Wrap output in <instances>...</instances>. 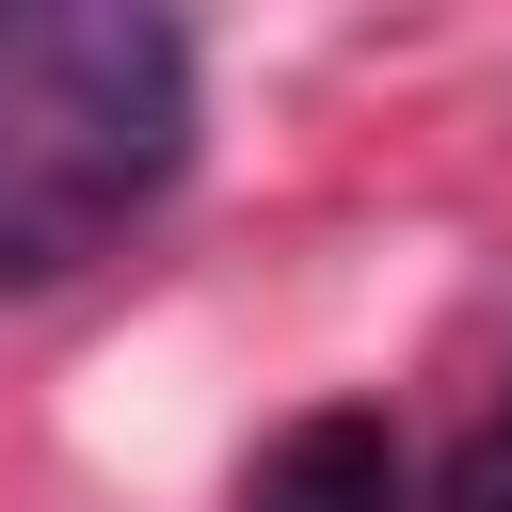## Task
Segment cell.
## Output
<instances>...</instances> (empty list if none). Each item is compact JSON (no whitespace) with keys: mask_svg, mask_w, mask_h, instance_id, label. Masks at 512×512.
I'll list each match as a JSON object with an SVG mask.
<instances>
[{"mask_svg":"<svg viewBox=\"0 0 512 512\" xmlns=\"http://www.w3.org/2000/svg\"><path fill=\"white\" fill-rule=\"evenodd\" d=\"M192 176V32L144 0H0V288L96 272Z\"/></svg>","mask_w":512,"mask_h":512,"instance_id":"obj_1","label":"cell"},{"mask_svg":"<svg viewBox=\"0 0 512 512\" xmlns=\"http://www.w3.org/2000/svg\"><path fill=\"white\" fill-rule=\"evenodd\" d=\"M432 512H512V384H496V416L464 432V464H448V496Z\"/></svg>","mask_w":512,"mask_h":512,"instance_id":"obj_3","label":"cell"},{"mask_svg":"<svg viewBox=\"0 0 512 512\" xmlns=\"http://www.w3.org/2000/svg\"><path fill=\"white\" fill-rule=\"evenodd\" d=\"M240 512H400V432L384 416H304L256 448Z\"/></svg>","mask_w":512,"mask_h":512,"instance_id":"obj_2","label":"cell"}]
</instances>
